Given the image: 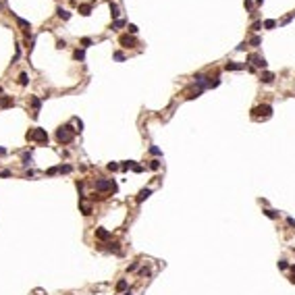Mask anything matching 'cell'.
<instances>
[{
  "mask_svg": "<svg viewBox=\"0 0 295 295\" xmlns=\"http://www.w3.org/2000/svg\"><path fill=\"white\" fill-rule=\"evenodd\" d=\"M56 15H58L62 21H69V19H71V12L65 11V9H56Z\"/></svg>",
  "mask_w": 295,
  "mask_h": 295,
  "instance_id": "4fadbf2b",
  "label": "cell"
},
{
  "mask_svg": "<svg viewBox=\"0 0 295 295\" xmlns=\"http://www.w3.org/2000/svg\"><path fill=\"white\" fill-rule=\"evenodd\" d=\"M67 46V42H65V40H58V42H56V48H65Z\"/></svg>",
  "mask_w": 295,
  "mask_h": 295,
  "instance_id": "74e56055",
  "label": "cell"
},
{
  "mask_svg": "<svg viewBox=\"0 0 295 295\" xmlns=\"http://www.w3.org/2000/svg\"><path fill=\"white\" fill-rule=\"evenodd\" d=\"M73 56H75V60H83V58H85V52H83V50H75Z\"/></svg>",
  "mask_w": 295,
  "mask_h": 295,
  "instance_id": "ffe728a7",
  "label": "cell"
},
{
  "mask_svg": "<svg viewBox=\"0 0 295 295\" xmlns=\"http://www.w3.org/2000/svg\"><path fill=\"white\" fill-rule=\"evenodd\" d=\"M123 25H125V21H121V19H117V21H114V27H123Z\"/></svg>",
  "mask_w": 295,
  "mask_h": 295,
  "instance_id": "ab89813d",
  "label": "cell"
},
{
  "mask_svg": "<svg viewBox=\"0 0 295 295\" xmlns=\"http://www.w3.org/2000/svg\"><path fill=\"white\" fill-rule=\"evenodd\" d=\"M81 44H83V48H87V46H92V40H90V37H83Z\"/></svg>",
  "mask_w": 295,
  "mask_h": 295,
  "instance_id": "4dcf8cb0",
  "label": "cell"
},
{
  "mask_svg": "<svg viewBox=\"0 0 295 295\" xmlns=\"http://www.w3.org/2000/svg\"><path fill=\"white\" fill-rule=\"evenodd\" d=\"M0 94H2V87H0Z\"/></svg>",
  "mask_w": 295,
  "mask_h": 295,
  "instance_id": "7bdbcfd3",
  "label": "cell"
},
{
  "mask_svg": "<svg viewBox=\"0 0 295 295\" xmlns=\"http://www.w3.org/2000/svg\"><path fill=\"white\" fill-rule=\"evenodd\" d=\"M129 33H131V36H133V33H137V27H135V25H133V23L129 25Z\"/></svg>",
  "mask_w": 295,
  "mask_h": 295,
  "instance_id": "e575fe53",
  "label": "cell"
},
{
  "mask_svg": "<svg viewBox=\"0 0 295 295\" xmlns=\"http://www.w3.org/2000/svg\"><path fill=\"white\" fill-rule=\"evenodd\" d=\"M137 266H139L137 262H131L129 266H127V270H129V272H133V270H137Z\"/></svg>",
  "mask_w": 295,
  "mask_h": 295,
  "instance_id": "83f0119b",
  "label": "cell"
},
{
  "mask_svg": "<svg viewBox=\"0 0 295 295\" xmlns=\"http://www.w3.org/2000/svg\"><path fill=\"white\" fill-rule=\"evenodd\" d=\"M264 214H266L268 218H272V220H274V218H279V212H276V210H270V208H266V210H264Z\"/></svg>",
  "mask_w": 295,
  "mask_h": 295,
  "instance_id": "ac0fdd59",
  "label": "cell"
},
{
  "mask_svg": "<svg viewBox=\"0 0 295 295\" xmlns=\"http://www.w3.org/2000/svg\"><path fill=\"white\" fill-rule=\"evenodd\" d=\"M110 15H112V19H117L118 15H121V12H118V6L114 4V2H110Z\"/></svg>",
  "mask_w": 295,
  "mask_h": 295,
  "instance_id": "e0dca14e",
  "label": "cell"
},
{
  "mask_svg": "<svg viewBox=\"0 0 295 295\" xmlns=\"http://www.w3.org/2000/svg\"><path fill=\"white\" fill-rule=\"evenodd\" d=\"M118 168H121V166H118L117 162H110V164H108V170H118Z\"/></svg>",
  "mask_w": 295,
  "mask_h": 295,
  "instance_id": "1f68e13d",
  "label": "cell"
},
{
  "mask_svg": "<svg viewBox=\"0 0 295 295\" xmlns=\"http://www.w3.org/2000/svg\"><path fill=\"white\" fill-rule=\"evenodd\" d=\"M31 106H33V117H37V112H40V106H42V102H40V98H36V96H31Z\"/></svg>",
  "mask_w": 295,
  "mask_h": 295,
  "instance_id": "9c48e42d",
  "label": "cell"
},
{
  "mask_svg": "<svg viewBox=\"0 0 295 295\" xmlns=\"http://www.w3.org/2000/svg\"><path fill=\"white\" fill-rule=\"evenodd\" d=\"M75 131L77 129H71V125H65V127H60L56 131V139L58 143H71L73 142V135H75Z\"/></svg>",
  "mask_w": 295,
  "mask_h": 295,
  "instance_id": "7a4b0ae2",
  "label": "cell"
},
{
  "mask_svg": "<svg viewBox=\"0 0 295 295\" xmlns=\"http://www.w3.org/2000/svg\"><path fill=\"white\" fill-rule=\"evenodd\" d=\"M279 268H281V270H287V268H289V262H287V260H279Z\"/></svg>",
  "mask_w": 295,
  "mask_h": 295,
  "instance_id": "603a6c76",
  "label": "cell"
},
{
  "mask_svg": "<svg viewBox=\"0 0 295 295\" xmlns=\"http://www.w3.org/2000/svg\"><path fill=\"white\" fill-rule=\"evenodd\" d=\"M248 60L254 65V67H258V69H266V65H268V62H266V58H264V56H260V54H249Z\"/></svg>",
  "mask_w": 295,
  "mask_h": 295,
  "instance_id": "5b68a950",
  "label": "cell"
},
{
  "mask_svg": "<svg viewBox=\"0 0 295 295\" xmlns=\"http://www.w3.org/2000/svg\"><path fill=\"white\" fill-rule=\"evenodd\" d=\"M121 168H123V170H127V168H133V162H123V164H121Z\"/></svg>",
  "mask_w": 295,
  "mask_h": 295,
  "instance_id": "f546056e",
  "label": "cell"
},
{
  "mask_svg": "<svg viewBox=\"0 0 295 295\" xmlns=\"http://www.w3.org/2000/svg\"><path fill=\"white\" fill-rule=\"evenodd\" d=\"M58 170H60V173H71V166H69V164H65V166H60Z\"/></svg>",
  "mask_w": 295,
  "mask_h": 295,
  "instance_id": "836d02e7",
  "label": "cell"
},
{
  "mask_svg": "<svg viewBox=\"0 0 295 295\" xmlns=\"http://www.w3.org/2000/svg\"><path fill=\"white\" fill-rule=\"evenodd\" d=\"M150 195H152V189H142V191H139V195H137V202L142 204V202H143V200H148Z\"/></svg>",
  "mask_w": 295,
  "mask_h": 295,
  "instance_id": "30bf717a",
  "label": "cell"
},
{
  "mask_svg": "<svg viewBox=\"0 0 295 295\" xmlns=\"http://www.w3.org/2000/svg\"><path fill=\"white\" fill-rule=\"evenodd\" d=\"M272 117V106L270 104H260V106L251 108V118L256 121H266V118Z\"/></svg>",
  "mask_w": 295,
  "mask_h": 295,
  "instance_id": "6da1fadb",
  "label": "cell"
},
{
  "mask_svg": "<svg viewBox=\"0 0 295 295\" xmlns=\"http://www.w3.org/2000/svg\"><path fill=\"white\" fill-rule=\"evenodd\" d=\"M249 44H251V46H260V44H262V40H260L258 36H254L251 40H249Z\"/></svg>",
  "mask_w": 295,
  "mask_h": 295,
  "instance_id": "cb8c5ba5",
  "label": "cell"
},
{
  "mask_svg": "<svg viewBox=\"0 0 295 295\" xmlns=\"http://www.w3.org/2000/svg\"><path fill=\"white\" fill-rule=\"evenodd\" d=\"M94 187L100 193H104V191H117V183L114 181H108V179H98L94 183Z\"/></svg>",
  "mask_w": 295,
  "mask_h": 295,
  "instance_id": "277c9868",
  "label": "cell"
},
{
  "mask_svg": "<svg viewBox=\"0 0 295 295\" xmlns=\"http://www.w3.org/2000/svg\"><path fill=\"white\" fill-rule=\"evenodd\" d=\"M150 168H152V170H158V168H160V160H152V162H150Z\"/></svg>",
  "mask_w": 295,
  "mask_h": 295,
  "instance_id": "d4e9b609",
  "label": "cell"
},
{
  "mask_svg": "<svg viewBox=\"0 0 295 295\" xmlns=\"http://www.w3.org/2000/svg\"><path fill=\"white\" fill-rule=\"evenodd\" d=\"M127 289V281H118L117 283V291H125Z\"/></svg>",
  "mask_w": 295,
  "mask_h": 295,
  "instance_id": "7402d4cb",
  "label": "cell"
},
{
  "mask_svg": "<svg viewBox=\"0 0 295 295\" xmlns=\"http://www.w3.org/2000/svg\"><path fill=\"white\" fill-rule=\"evenodd\" d=\"M79 206H81L83 214H92V204H87V202H81V204H79Z\"/></svg>",
  "mask_w": 295,
  "mask_h": 295,
  "instance_id": "2e32d148",
  "label": "cell"
},
{
  "mask_svg": "<svg viewBox=\"0 0 295 295\" xmlns=\"http://www.w3.org/2000/svg\"><path fill=\"white\" fill-rule=\"evenodd\" d=\"M0 9H2V2H0Z\"/></svg>",
  "mask_w": 295,
  "mask_h": 295,
  "instance_id": "ee69618b",
  "label": "cell"
},
{
  "mask_svg": "<svg viewBox=\"0 0 295 295\" xmlns=\"http://www.w3.org/2000/svg\"><path fill=\"white\" fill-rule=\"evenodd\" d=\"M291 272H293V276H295V264H293V266H291Z\"/></svg>",
  "mask_w": 295,
  "mask_h": 295,
  "instance_id": "b9f144b4",
  "label": "cell"
},
{
  "mask_svg": "<svg viewBox=\"0 0 295 295\" xmlns=\"http://www.w3.org/2000/svg\"><path fill=\"white\" fill-rule=\"evenodd\" d=\"M12 104H15V100H12V98H9V96L0 100V108H11Z\"/></svg>",
  "mask_w": 295,
  "mask_h": 295,
  "instance_id": "7c38bea8",
  "label": "cell"
},
{
  "mask_svg": "<svg viewBox=\"0 0 295 295\" xmlns=\"http://www.w3.org/2000/svg\"><path fill=\"white\" fill-rule=\"evenodd\" d=\"M108 251H114V254H121V248H118V243H110V245H108Z\"/></svg>",
  "mask_w": 295,
  "mask_h": 295,
  "instance_id": "44dd1931",
  "label": "cell"
},
{
  "mask_svg": "<svg viewBox=\"0 0 295 295\" xmlns=\"http://www.w3.org/2000/svg\"><path fill=\"white\" fill-rule=\"evenodd\" d=\"M150 154H154V156H160V148H156V146H152V148H150Z\"/></svg>",
  "mask_w": 295,
  "mask_h": 295,
  "instance_id": "4316f807",
  "label": "cell"
},
{
  "mask_svg": "<svg viewBox=\"0 0 295 295\" xmlns=\"http://www.w3.org/2000/svg\"><path fill=\"white\" fill-rule=\"evenodd\" d=\"M274 25H276V21H272V19H268V21H264V27H266V29H272Z\"/></svg>",
  "mask_w": 295,
  "mask_h": 295,
  "instance_id": "484cf974",
  "label": "cell"
},
{
  "mask_svg": "<svg viewBox=\"0 0 295 295\" xmlns=\"http://www.w3.org/2000/svg\"><path fill=\"white\" fill-rule=\"evenodd\" d=\"M96 237L100 241H106V239H110V231H106V229H96Z\"/></svg>",
  "mask_w": 295,
  "mask_h": 295,
  "instance_id": "52a82bcc",
  "label": "cell"
},
{
  "mask_svg": "<svg viewBox=\"0 0 295 295\" xmlns=\"http://www.w3.org/2000/svg\"><path fill=\"white\" fill-rule=\"evenodd\" d=\"M260 27H262V23H260V21H256V23H254V25H251V29H254V31H258V29H260Z\"/></svg>",
  "mask_w": 295,
  "mask_h": 295,
  "instance_id": "8d00e7d4",
  "label": "cell"
},
{
  "mask_svg": "<svg viewBox=\"0 0 295 295\" xmlns=\"http://www.w3.org/2000/svg\"><path fill=\"white\" fill-rule=\"evenodd\" d=\"M17 23H19V27H23V29H25V33L29 36V29H31L29 21H25V19H21V17H17Z\"/></svg>",
  "mask_w": 295,
  "mask_h": 295,
  "instance_id": "8fae6325",
  "label": "cell"
},
{
  "mask_svg": "<svg viewBox=\"0 0 295 295\" xmlns=\"http://www.w3.org/2000/svg\"><path fill=\"white\" fill-rule=\"evenodd\" d=\"M4 154H6V150H4V148H0V156H4Z\"/></svg>",
  "mask_w": 295,
  "mask_h": 295,
  "instance_id": "60d3db41",
  "label": "cell"
},
{
  "mask_svg": "<svg viewBox=\"0 0 295 295\" xmlns=\"http://www.w3.org/2000/svg\"><path fill=\"white\" fill-rule=\"evenodd\" d=\"M262 81H264V83H272V81H274V75H272V73H268V71L262 73Z\"/></svg>",
  "mask_w": 295,
  "mask_h": 295,
  "instance_id": "9a60e30c",
  "label": "cell"
},
{
  "mask_svg": "<svg viewBox=\"0 0 295 295\" xmlns=\"http://www.w3.org/2000/svg\"><path fill=\"white\" fill-rule=\"evenodd\" d=\"M121 46L123 48H133V46H137V42H135V37L129 36V33H125V36H121Z\"/></svg>",
  "mask_w": 295,
  "mask_h": 295,
  "instance_id": "8992f818",
  "label": "cell"
},
{
  "mask_svg": "<svg viewBox=\"0 0 295 295\" xmlns=\"http://www.w3.org/2000/svg\"><path fill=\"white\" fill-rule=\"evenodd\" d=\"M79 12L83 17H87V15H92V6L90 4H79Z\"/></svg>",
  "mask_w": 295,
  "mask_h": 295,
  "instance_id": "5bb4252c",
  "label": "cell"
},
{
  "mask_svg": "<svg viewBox=\"0 0 295 295\" xmlns=\"http://www.w3.org/2000/svg\"><path fill=\"white\" fill-rule=\"evenodd\" d=\"M243 67H245L243 62H227V65H224V69H227V71H241Z\"/></svg>",
  "mask_w": 295,
  "mask_h": 295,
  "instance_id": "ba28073f",
  "label": "cell"
},
{
  "mask_svg": "<svg viewBox=\"0 0 295 295\" xmlns=\"http://www.w3.org/2000/svg\"><path fill=\"white\" fill-rule=\"evenodd\" d=\"M19 83H21V85H27V83H29V77H27V73H21V75H19Z\"/></svg>",
  "mask_w": 295,
  "mask_h": 295,
  "instance_id": "d6986e66",
  "label": "cell"
},
{
  "mask_svg": "<svg viewBox=\"0 0 295 295\" xmlns=\"http://www.w3.org/2000/svg\"><path fill=\"white\" fill-rule=\"evenodd\" d=\"M287 224H289V227H295V218H291V216H289V218H287Z\"/></svg>",
  "mask_w": 295,
  "mask_h": 295,
  "instance_id": "f35d334b",
  "label": "cell"
},
{
  "mask_svg": "<svg viewBox=\"0 0 295 295\" xmlns=\"http://www.w3.org/2000/svg\"><path fill=\"white\" fill-rule=\"evenodd\" d=\"M114 60H125V54L123 52H114Z\"/></svg>",
  "mask_w": 295,
  "mask_h": 295,
  "instance_id": "d6a6232c",
  "label": "cell"
},
{
  "mask_svg": "<svg viewBox=\"0 0 295 295\" xmlns=\"http://www.w3.org/2000/svg\"><path fill=\"white\" fill-rule=\"evenodd\" d=\"M31 162V154L27 152V154H23V164H29Z\"/></svg>",
  "mask_w": 295,
  "mask_h": 295,
  "instance_id": "f1b7e54d",
  "label": "cell"
},
{
  "mask_svg": "<svg viewBox=\"0 0 295 295\" xmlns=\"http://www.w3.org/2000/svg\"><path fill=\"white\" fill-rule=\"evenodd\" d=\"M27 139H31V142H36V143H48V133L46 129H33V131H29L27 133Z\"/></svg>",
  "mask_w": 295,
  "mask_h": 295,
  "instance_id": "3957f363",
  "label": "cell"
},
{
  "mask_svg": "<svg viewBox=\"0 0 295 295\" xmlns=\"http://www.w3.org/2000/svg\"><path fill=\"white\" fill-rule=\"evenodd\" d=\"M133 170H135V173H142L143 166H142V164H133Z\"/></svg>",
  "mask_w": 295,
  "mask_h": 295,
  "instance_id": "d590c367",
  "label": "cell"
}]
</instances>
